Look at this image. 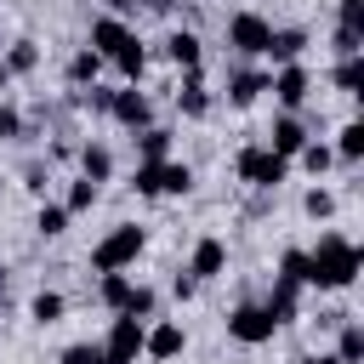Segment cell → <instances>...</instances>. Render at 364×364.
Masks as SVG:
<instances>
[{"label":"cell","instance_id":"10","mask_svg":"<svg viewBox=\"0 0 364 364\" xmlns=\"http://www.w3.org/2000/svg\"><path fill=\"white\" fill-rule=\"evenodd\" d=\"M125 40H131V23H125V17H91V34H85V46H91L102 63H114Z\"/></svg>","mask_w":364,"mask_h":364},{"label":"cell","instance_id":"30","mask_svg":"<svg viewBox=\"0 0 364 364\" xmlns=\"http://www.w3.org/2000/svg\"><path fill=\"white\" fill-rule=\"evenodd\" d=\"M301 210H307L313 222H324V216H336V193H330V188H307V199H301Z\"/></svg>","mask_w":364,"mask_h":364},{"label":"cell","instance_id":"25","mask_svg":"<svg viewBox=\"0 0 364 364\" xmlns=\"http://www.w3.org/2000/svg\"><path fill=\"white\" fill-rule=\"evenodd\" d=\"M131 279L125 273H102V284H97V296H102V307H114V313H125V301H131Z\"/></svg>","mask_w":364,"mask_h":364},{"label":"cell","instance_id":"2","mask_svg":"<svg viewBox=\"0 0 364 364\" xmlns=\"http://www.w3.org/2000/svg\"><path fill=\"white\" fill-rule=\"evenodd\" d=\"M142 245H148V233H142L136 222H119V228H108V233L97 239L91 267H97V273H125V267L142 256Z\"/></svg>","mask_w":364,"mask_h":364},{"label":"cell","instance_id":"8","mask_svg":"<svg viewBox=\"0 0 364 364\" xmlns=\"http://www.w3.org/2000/svg\"><path fill=\"white\" fill-rule=\"evenodd\" d=\"M267 91H273L284 108H301V102H307V91H313V74H307L301 63H284V68H273V74H267Z\"/></svg>","mask_w":364,"mask_h":364},{"label":"cell","instance_id":"12","mask_svg":"<svg viewBox=\"0 0 364 364\" xmlns=\"http://www.w3.org/2000/svg\"><path fill=\"white\" fill-rule=\"evenodd\" d=\"M301 51H307V28H273L262 57H267L273 68H284V63H301Z\"/></svg>","mask_w":364,"mask_h":364},{"label":"cell","instance_id":"31","mask_svg":"<svg viewBox=\"0 0 364 364\" xmlns=\"http://www.w3.org/2000/svg\"><path fill=\"white\" fill-rule=\"evenodd\" d=\"M34 228H40L46 239H57V233H68V210H63V205H40V216H34Z\"/></svg>","mask_w":364,"mask_h":364},{"label":"cell","instance_id":"29","mask_svg":"<svg viewBox=\"0 0 364 364\" xmlns=\"http://www.w3.org/2000/svg\"><path fill=\"white\" fill-rule=\"evenodd\" d=\"M188 188H193V171L176 165V159H165L159 165V193H188Z\"/></svg>","mask_w":364,"mask_h":364},{"label":"cell","instance_id":"42","mask_svg":"<svg viewBox=\"0 0 364 364\" xmlns=\"http://www.w3.org/2000/svg\"><path fill=\"white\" fill-rule=\"evenodd\" d=\"M6 85H11V74H6V63H0V97H6Z\"/></svg>","mask_w":364,"mask_h":364},{"label":"cell","instance_id":"17","mask_svg":"<svg viewBox=\"0 0 364 364\" xmlns=\"http://www.w3.org/2000/svg\"><path fill=\"white\" fill-rule=\"evenodd\" d=\"M176 108L188 114V119H205L210 114V91H205V80H199V68L182 80V91H176Z\"/></svg>","mask_w":364,"mask_h":364},{"label":"cell","instance_id":"5","mask_svg":"<svg viewBox=\"0 0 364 364\" xmlns=\"http://www.w3.org/2000/svg\"><path fill=\"white\" fill-rule=\"evenodd\" d=\"M97 347H102V364H136L142 358V318H125L119 313Z\"/></svg>","mask_w":364,"mask_h":364},{"label":"cell","instance_id":"3","mask_svg":"<svg viewBox=\"0 0 364 364\" xmlns=\"http://www.w3.org/2000/svg\"><path fill=\"white\" fill-rule=\"evenodd\" d=\"M233 171H239V182H250V188H279L284 171H290V159H279L273 148H239Z\"/></svg>","mask_w":364,"mask_h":364},{"label":"cell","instance_id":"1","mask_svg":"<svg viewBox=\"0 0 364 364\" xmlns=\"http://www.w3.org/2000/svg\"><path fill=\"white\" fill-rule=\"evenodd\" d=\"M364 267V250L347 239V233H318V245L307 250V284L318 290H347Z\"/></svg>","mask_w":364,"mask_h":364},{"label":"cell","instance_id":"23","mask_svg":"<svg viewBox=\"0 0 364 364\" xmlns=\"http://www.w3.org/2000/svg\"><path fill=\"white\" fill-rule=\"evenodd\" d=\"M0 63H6V74H34V68H40V46H34V40H11V51H6Z\"/></svg>","mask_w":364,"mask_h":364},{"label":"cell","instance_id":"9","mask_svg":"<svg viewBox=\"0 0 364 364\" xmlns=\"http://www.w3.org/2000/svg\"><path fill=\"white\" fill-rule=\"evenodd\" d=\"M182 347H188V336H182V324H176V318H165V324L142 330V358H148V364H171Z\"/></svg>","mask_w":364,"mask_h":364},{"label":"cell","instance_id":"28","mask_svg":"<svg viewBox=\"0 0 364 364\" xmlns=\"http://www.w3.org/2000/svg\"><path fill=\"white\" fill-rule=\"evenodd\" d=\"M63 307H68V301H63L57 290H40V296L28 301V318H34V324H57V318H63Z\"/></svg>","mask_w":364,"mask_h":364},{"label":"cell","instance_id":"15","mask_svg":"<svg viewBox=\"0 0 364 364\" xmlns=\"http://www.w3.org/2000/svg\"><path fill=\"white\" fill-rule=\"evenodd\" d=\"M165 57H171L176 68H188V74H193V68H199V57H205V46H199V34H193V28H176V34L165 40Z\"/></svg>","mask_w":364,"mask_h":364},{"label":"cell","instance_id":"33","mask_svg":"<svg viewBox=\"0 0 364 364\" xmlns=\"http://www.w3.org/2000/svg\"><path fill=\"white\" fill-rule=\"evenodd\" d=\"M57 364H102V347H97V341H68V347L57 353Z\"/></svg>","mask_w":364,"mask_h":364},{"label":"cell","instance_id":"7","mask_svg":"<svg viewBox=\"0 0 364 364\" xmlns=\"http://www.w3.org/2000/svg\"><path fill=\"white\" fill-rule=\"evenodd\" d=\"M108 119H119L131 136H136V131H148V125H154V102H148V91H142V85H125V91H114V102H108Z\"/></svg>","mask_w":364,"mask_h":364},{"label":"cell","instance_id":"41","mask_svg":"<svg viewBox=\"0 0 364 364\" xmlns=\"http://www.w3.org/2000/svg\"><path fill=\"white\" fill-rule=\"evenodd\" d=\"M313 364H341V358H336V353H318V358H313Z\"/></svg>","mask_w":364,"mask_h":364},{"label":"cell","instance_id":"20","mask_svg":"<svg viewBox=\"0 0 364 364\" xmlns=\"http://www.w3.org/2000/svg\"><path fill=\"white\" fill-rule=\"evenodd\" d=\"M336 358H341V364H364V324H358V318H341Z\"/></svg>","mask_w":364,"mask_h":364},{"label":"cell","instance_id":"32","mask_svg":"<svg viewBox=\"0 0 364 364\" xmlns=\"http://www.w3.org/2000/svg\"><path fill=\"white\" fill-rule=\"evenodd\" d=\"M336 28L364 34V0H336Z\"/></svg>","mask_w":364,"mask_h":364},{"label":"cell","instance_id":"13","mask_svg":"<svg viewBox=\"0 0 364 364\" xmlns=\"http://www.w3.org/2000/svg\"><path fill=\"white\" fill-rule=\"evenodd\" d=\"M307 142H313V136H307V125H301L296 114H279V119H273V142H267V148H273L279 159H296Z\"/></svg>","mask_w":364,"mask_h":364},{"label":"cell","instance_id":"21","mask_svg":"<svg viewBox=\"0 0 364 364\" xmlns=\"http://www.w3.org/2000/svg\"><path fill=\"white\" fill-rule=\"evenodd\" d=\"M97 74H102V57H97L91 46H80V51L68 57V85H97Z\"/></svg>","mask_w":364,"mask_h":364},{"label":"cell","instance_id":"22","mask_svg":"<svg viewBox=\"0 0 364 364\" xmlns=\"http://www.w3.org/2000/svg\"><path fill=\"white\" fill-rule=\"evenodd\" d=\"M330 85L347 91V97H358V91H364V57H341V63L330 68Z\"/></svg>","mask_w":364,"mask_h":364},{"label":"cell","instance_id":"40","mask_svg":"<svg viewBox=\"0 0 364 364\" xmlns=\"http://www.w3.org/2000/svg\"><path fill=\"white\" fill-rule=\"evenodd\" d=\"M148 0H108V17H131V11H142Z\"/></svg>","mask_w":364,"mask_h":364},{"label":"cell","instance_id":"34","mask_svg":"<svg viewBox=\"0 0 364 364\" xmlns=\"http://www.w3.org/2000/svg\"><path fill=\"white\" fill-rule=\"evenodd\" d=\"M91 205H97V182H85V176H80V182L68 188V199H63V210L74 216V210H91Z\"/></svg>","mask_w":364,"mask_h":364},{"label":"cell","instance_id":"19","mask_svg":"<svg viewBox=\"0 0 364 364\" xmlns=\"http://www.w3.org/2000/svg\"><path fill=\"white\" fill-rule=\"evenodd\" d=\"M136 154H142V165H159V159H171V131H165V125H148V131H136Z\"/></svg>","mask_w":364,"mask_h":364},{"label":"cell","instance_id":"35","mask_svg":"<svg viewBox=\"0 0 364 364\" xmlns=\"http://www.w3.org/2000/svg\"><path fill=\"white\" fill-rule=\"evenodd\" d=\"M279 279L307 284V250H284V256H279Z\"/></svg>","mask_w":364,"mask_h":364},{"label":"cell","instance_id":"26","mask_svg":"<svg viewBox=\"0 0 364 364\" xmlns=\"http://www.w3.org/2000/svg\"><path fill=\"white\" fill-rule=\"evenodd\" d=\"M336 159H347V165H353V159H364V125H358V119H347V125H341V136H336Z\"/></svg>","mask_w":364,"mask_h":364},{"label":"cell","instance_id":"36","mask_svg":"<svg viewBox=\"0 0 364 364\" xmlns=\"http://www.w3.org/2000/svg\"><path fill=\"white\" fill-rule=\"evenodd\" d=\"M159 165H165V159H159ZM159 165H142V159H136V176H131V188L154 199V193H159Z\"/></svg>","mask_w":364,"mask_h":364},{"label":"cell","instance_id":"18","mask_svg":"<svg viewBox=\"0 0 364 364\" xmlns=\"http://www.w3.org/2000/svg\"><path fill=\"white\" fill-rule=\"evenodd\" d=\"M80 176H85V182H97V188H102V182H108V176H114V154H108V148H102V142H85V148H80Z\"/></svg>","mask_w":364,"mask_h":364},{"label":"cell","instance_id":"6","mask_svg":"<svg viewBox=\"0 0 364 364\" xmlns=\"http://www.w3.org/2000/svg\"><path fill=\"white\" fill-rule=\"evenodd\" d=\"M267 34H273V23H267L262 11H233V17H228V46H233L239 57H262V51H267Z\"/></svg>","mask_w":364,"mask_h":364},{"label":"cell","instance_id":"38","mask_svg":"<svg viewBox=\"0 0 364 364\" xmlns=\"http://www.w3.org/2000/svg\"><path fill=\"white\" fill-rule=\"evenodd\" d=\"M148 313H154V290H142V284H136V290H131V301H125V318H148Z\"/></svg>","mask_w":364,"mask_h":364},{"label":"cell","instance_id":"27","mask_svg":"<svg viewBox=\"0 0 364 364\" xmlns=\"http://www.w3.org/2000/svg\"><path fill=\"white\" fill-rule=\"evenodd\" d=\"M296 159H301V171H307V176H324V171L336 165V148H330V142H307Z\"/></svg>","mask_w":364,"mask_h":364},{"label":"cell","instance_id":"16","mask_svg":"<svg viewBox=\"0 0 364 364\" xmlns=\"http://www.w3.org/2000/svg\"><path fill=\"white\" fill-rule=\"evenodd\" d=\"M262 91H267V74H262V68H239V74L228 80V102H233V108H250Z\"/></svg>","mask_w":364,"mask_h":364},{"label":"cell","instance_id":"14","mask_svg":"<svg viewBox=\"0 0 364 364\" xmlns=\"http://www.w3.org/2000/svg\"><path fill=\"white\" fill-rule=\"evenodd\" d=\"M262 307L273 313V324H290V318L301 313V284H296V279H273V290H267Z\"/></svg>","mask_w":364,"mask_h":364},{"label":"cell","instance_id":"11","mask_svg":"<svg viewBox=\"0 0 364 364\" xmlns=\"http://www.w3.org/2000/svg\"><path fill=\"white\" fill-rule=\"evenodd\" d=\"M222 267H228V245L205 233V239L193 245V256H188V279H193V284H205V279H216Z\"/></svg>","mask_w":364,"mask_h":364},{"label":"cell","instance_id":"37","mask_svg":"<svg viewBox=\"0 0 364 364\" xmlns=\"http://www.w3.org/2000/svg\"><path fill=\"white\" fill-rule=\"evenodd\" d=\"M17 136H23V114L11 102H0V142H17Z\"/></svg>","mask_w":364,"mask_h":364},{"label":"cell","instance_id":"24","mask_svg":"<svg viewBox=\"0 0 364 364\" xmlns=\"http://www.w3.org/2000/svg\"><path fill=\"white\" fill-rule=\"evenodd\" d=\"M114 68H119V74H125L131 85L142 80V68H148V51H142V40H136V34H131V40L119 46V57H114Z\"/></svg>","mask_w":364,"mask_h":364},{"label":"cell","instance_id":"39","mask_svg":"<svg viewBox=\"0 0 364 364\" xmlns=\"http://www.w3.org/2000/svg\"><path fill=\"white\" fill-rule=\"evenodd\" d=\"M108 102H114V91H102V85H91V91H85V108H97V114H108Z\"/></svg>","mask_w":364,"mask_h":364},{"label":"cell","instance_id":"4","mask_svg":"<svg viewBox=\"0 0 364 364\" xmlns=\"http://www.w3.org/2000/svg\"><path fill=\"white\" fill-rule=\"evenodd\" d=\"M273 313L262 307V301H239L233 313H228V336L233 341H245V347H262V341H273Z\"/></svg>","mask_w":364,"mask_h":364}]
</instances>
